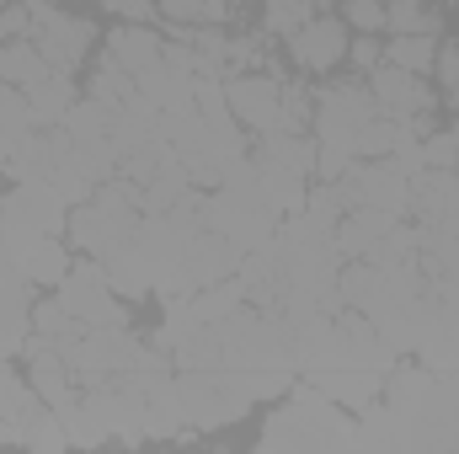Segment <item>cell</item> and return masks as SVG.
I'll use <instances>...</instances> for the list:
<instances>
[{"instance_id": "cell-18", "label": "cell", "mask_w": 459, "mask_h": 454, "mask_svg": "<svg viewBox=\"0 0 459 454\" xmlns=\"http://www.w3.org/2000/svg\"><path fill=\"white\" fill-rule=\"evenodd\" d=\"M86 92H91L97 102H108V108H117V102H128V97H134L139 86H134V75H128V70L117 65L113 54H108V59H102V65L91 70V81H86Z\"/></svg>"}, {"instance_id": "cell-24", "label": "cell", "mask_w": 459, "mask_h": 454, "mask_svg": "<svg viewBox=\"0 0 459 454\" xmlns=\"http://www.w3.org/2000/svg\"><path fill=\"white\" fill-rule=\"evenodd\" d=\"M422 161L438 166V171H455V161H459V134L455 128H449V134H433V139L422 144Z\"/></svg>"}, {"instance_id": "cell-14", "label": "cell", "mask_w": 459, "mask_h": 454, "mask_svg": "<svg viewBox=\"0 0 459 454\" xmlns=\"http://www.w3.org/2000/svg\"><path fill=\"white\" fill-rule=\"evenodd\" d=\"M70 267H75V262H70V251H65L59 235H38V246H32L27 262H22V273H27L32 284H65Z\"/></svg>"}, {"instance_id": "cell-31", "label": "cell", "mask_w": 459, "mask_h": 454, "mask_svg": "<svg viewBox=\"0 0 459 454\" xmlns=\"http://www.w3.org/2000/svg\"><path fill=\"white\" fill-rule=\"evenodd\" d=\"M0 198H5V193H0Z\"/></svg>"}, {"instance_id": "cell-9", "label": "cell", "mask_w": 459, "mask_h": 454, "mask_svg": "<svg viewBox=\"0 0 459 454\" xmlns=\"http://www.w3.org/2000/svg\"><path fill=\"white\" fill-rule=\"evenodd\" d=\"M108 54H113L128 75H144V70L166 65V43H160L144 22H134V27H113V32H108Z\"/></svg>"}, {"instance_id": "cell-26", "label": "cell", "mask_w": 459, "mask_h": 454, "mask_svg": "<svg viewBox=\"0 0 459 454\" xmlns=\"http://www.w3.org/2000/svg\"><path fill=\"white\" fill-rule=\"evenodd\" d=\"M347 59H352L358 70H379V65H385V48L374 43V32H358V43H347Z\"/></svg>"}, {"instance_id": "cell-30", "label": "cell", "mask_w": 459, "mask_h": 454, "mask_svg": "<svg viewBox=\"0 0 459 454\" xmlns=\"http://www.w3.org/2000/svg\"><path fill=\"white\" fill-rule=\"evenodd\" d=\"M5 5H11V0H0V11H5Z\"/></svg>"}, {"instance_id": "cell-27", "label": "cell", "mask_w": 459, "mask_h": 454, "mask_svg": "<svg viewBox=\"0 0 459 454\" xmlns=\"http://www.w3.org/2000/svg\"><path fill=\"white\" fill-rule=\"evenodd\" d=\"M108 11H117V16H128V22H150L155 16V5L150 0H102Z\"/></svg>"}, {"instance_id": "cell-8", "label": "cell", "mask_w": 459, "mask_h": 454, "mask_svg": "<svg viewBox=\"0 0 459 454\" xmlns=\"http://www.w3.org/2000/svg\"><path fill=\"white\" fill-rule=\"evenodd\" d=\"M32 390L43 396V406H54V412H70L75 401H70V358L59 353V347H48V337L43 342H32Z\"/></svg>"}, {"instance_id": "cell-5", "label": "cell", "mask_w": 459, "mask_h": 454, "mask_svg": "<svg viewBox=\"0 0 459 454\" xmlns=\"http://www.w3.org/2000/svg\"><path fill=\"white\" fill-rule=\"evenodd\" d=\"M289 54H294L299 70L326 75L332 65L347 59V22H337V16H310L305 27L289 32Z\"/></svg>"}, {"instance_id": "cell-11", "label": "cell", "mask_w": 459, "mask_h": 454, "mask_svg": "<svg viewBox=\"0 0 459 454\" xmlns=\"http://www.w3.org/2000/svg\"><path fill=\"white\" fill-rule=\"evenodd\" d=\"M27 102H32L38 128H59V123H65V113H70L81 97H75V81H70L65 70H54V75H43L38 86H27Z\"/></svg>"}, {"instance_id": "cell-22", "label": "cell", "mask_w": 459, "mask_h": 454, "mask_svg": "<svg viewBox=\"0 0 459 454\" xmlns=\"http://www.w3.org/2000/svg\"><path fill=\"white\" fill-rule=\"evenodd\" d=\"M316 16V0H267V27L273 32H294V27H305Z\"/></svg>"}, {"instance_id": "cell-21", "label": "cell", "mask_w": 459, "mask_h": 454, "mask_svg": "<svg viewBox=\"0 0 459 454\" xmlns=\"http://www.w3.org/2000/svg\"><path fill=\"white\" fill-rule=\"evenodd\" d=\"M385 390H390V401H395V412H411V406H422V396L433 390V380H428V374H417V369H406V374H395V380H385Z\"/></svg>"}, {"instance_id": "cell-10", "label": "cell", "mask_w": 459, "mask_h": 454, "mask_svg": "<svg viewBox=\"0 0 459 454\" xmlns=\"http://www.w3.org/2000/svg\"><path fill=\"white\" fill-rule=\"evenodd\" d=\"M310 374H316V390H326V396H332V401H342V406H363V401H374V396L385 390L379 369H337L332 358H326V363H316Z\"/></svg>"}, {"instance_id": "cell-23", "label": "cell", "mask_w": 459, "mask_h": 454, "mask_svg": "<svg viewBox=\"0 0 459 454\" xmlns=\"http://www.w3.org/2000/svg\"><path fill=\"white\" fill-rule=\"evenodd\" d=\"M32 32H38V22H32V5H27V0H16V5H5V11H0V43L32 38Z\"/></svg>"}, {"instance_id": "cell-16", "label": "cell", "mask_w": 459, "mask_h": 454, "mask_svg": "<svg viewBox=\"0 0 459 454\" xmlns=\"http://www.w3.org/2000/svg\"><path fill=\"white\" fill-rule=\"evenodd\" d=\"M171 27H220L235 16V0H160Z\"/></svg>"}, {"instance_id": "cell-13", "label": "cell", "mask_w": 459, "mask_h": 454, "mask_svg": "<svg viewBox=\"0 0 459 454\" xmlns=\"http://www.w3.org/2000/svg\"><path fill=\"white\" fill-rule=\"evenodd\" d=\"M43 412V396L32 390V380H16V369L0 358V417L5 423H22V428H32V417Z\"/></svg>"}, {"instance_id": "cell-7", "label": "cell", "mask_w": 459, "mask_h": 454, "mask_svg": "<svg viewBox=\"0 0 459 454\" xmlns=\"http://www.w3.org/2000/svg\"><path fill=\"white\" fill-rule=\"evenodd\" d=\"M395 230V214H385V209H368V204H352L337 230H332V240H337V251L342 257H368L385 235Z\"/></svg>"}, {"instance_id": "cell-15", "label": "cell", "mask_w": 459, "mask_h": 454, "mask_svg": "<svg viewBox=\"0 0 459 454\" xmlns=\"http://www.w3.org/2000/svg\"><path fill=\"white\" fill-rule=\"evenodd\" d=\"M65 134H70V144H91V139H108V128H113V108L108 102H97V97H86V102H75L65 123H59Z\"/></svg>"}, {"instance_id": "cell-25", "label": "cell", "mask_w": 459, "mask_h": 454, "mask_svg": "<svg viewBox=\"0 0 459 454\" xmlns=\"http://www.w3.org/2000/svg\"><path fill=\"white\" fill-rule=\"evenodd\" d=\"M347 27H358V32H385V0H347Z\"/></svg>"}, {"instance_id": "cell-3", "label": "cell", "mask_w": 459, "mask_h": 454, "mask_svg": "<svg viewBox=\"0 0 459 454\" xmlns=\"http://www.w3.org/2000/svg\"><path fill=\"white\" fill-rule=\"evenodd\" d=\"M225 102L230 113L256 134L283 128V86L273 75H225Z\"/></svg>"}, {"instance_id": "cell-28", "label": "cell", "mask_w": 459, "mask_h": 454, "mask_svg": "<svg viewBox=\"0 0 459 454\" xmlns=\"http://www.w3.org/2000/svg\"><path fill=\"white\" fill-rule=\"evenodd\" d=\"M11 150H16V134H11V128H0V171H5V161H11Z\"/></svg>"}, {"instance_id": "cell-6", "label": "cell", "mask_w": 459, "mask_h": 454, "mask_svg": "<svg viewBox=\"0 0 459 454\" xmlns=\"http://www.w3.org/2000/svg\"><path fill=\"white\" fill-rule=\"evenodd\" d=\"M368 92H374V102H379L385 118H422L433 108L422 75H411V70H401V65H390V59H385L379 70H368Z\"/></svg>"}, {"instance_id": "cell-17", "label": "cell", "mask_w": 459, "mask_h": 454, "mask_svg": "<svg viewBox=\"0 0 459 454\" xmlns=\"http://www.w3.org/2000/svg\"><path fill=\"white\" fill-rule=\"evenodd\" d=\"M385 59L401 65V70H411V75H428L433 59H438V43H433V32H395V43L385 48Z\"/></svg>"}, {"instance_id": "cell-4", "label": "cell", "mask_w": 459, "mask_h": 454, "mask_svg": "<svg viewBox=\"0 0 459 454\" xmlns=\"http://www.w3.org/2000/svg\"><path fill=\"white\" fill-rule=\"evenodd\" d=\"M65 235H70L86 257L113 262L117 251L134 240V214H108V209H97V204H75V209H70V225H65Z\"/></svg>"}, {"instance_id": "cell-20", "label": "cell", "mask_w": 459, "mask_h": 454, "mask_svg": "<svg viewBox=\"0 0 459 454\" xmlns=\"http://www.w3.org/2000/svg\"><path fill=\"white\" fill-rule=\"evenodd\" d=\"M0 128H11V134H27V128H38L27 92H22V86H5V81H0Z\"/></svg>"}, {"instance_id": "cell-29", "label": "cell", "mask_w": 459, "mask_h": 454, "mask_svg": "<svg viewBox=\"0 0 459 454\" xmlns=\"http://www.w3.org/2000/svg\"><path fill=\"white\" fill-rule=\"evenodd\" d=\"M449 102H455V108H459V81H455V92H449Z\"/></svg>"}, {"instance_id": "cell-1", "label": "cell", "mask_w": 459, "mask_h": 454, "mask_svg": "<svg viewBox=\"0 0 459 454\" xmlns=\"http://www.w3.org/2000/svg\"><path fill=\"white\" fill-rule=\"evenodd\" d=\"M374 118H379V102H374L368 86H363V92H358V86H326V92L316 97V118H310V123H316L321 144H347V150L358 155L352 139H358V128L374 123Z\"/></svg>"}, {"instance_id": "cell-2", "label": "cell", "mask_w": 459, "mask_h": 454, "mask_svg": "<svg viewBox=\"0 0 459 454\" xmlns=\"http://www.w3.org/2000/svg\"><path fill=\"white\" fill-rule=\"evenodd\" d=\"M32 5V22H38V32H32V43L43 48V59L54 65V70H75L81 59H86V48H91V38H97V27L91 22H81V16H65L59 5H48V0H27Z\"/></svg>"}, {"instance_id": "cell-19", "label": "cell", "mask_w": 459, "mask_h": 454, "mask_svg": "<svg viewBox=\"0 0 459 454\" xmlns=\"http://www.w3.org/2000/svg\"><path fill=\"white\" fill-rule=\"evenodd\" d=\"M385 27L390 32H438V16L422 11L417 0H385Z\"/></svg>"}, {"instance_id": "cell-12", "label": "cell", "mask_w": 459, "mask_h": 454, "mask_svg": "<svg viewBox=\"0 0 459 454\" xmlns=\"http://www.w3.org/2000/svg\"><path fill=\"white\" fill-rule=\"evenodd\" d=\"M43 75H54V65L43 59V48L32 38H16V43H0V81L5 86H38Z\"/></svg>"}]
</instances>
